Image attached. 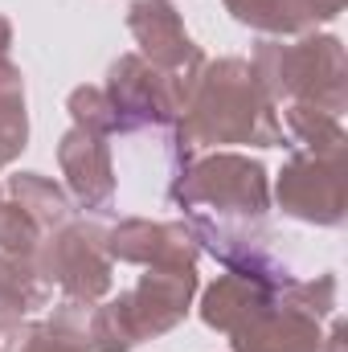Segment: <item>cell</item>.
Masks as SVG:
<instances>
[{"label": "cell", "mask_w": 348, "mask_h": 352, "mask_svg": "<svg viewBox=\"0 0 348 352\" xmlns=\"http://www.w3.org/2000/svg\"><path fill=\"white\" fill-rule=\"evenodd\" d=\"M173 131L184 164L201 148H213V152H221L226 144L283 148L279 107L266 98V90L259 87L246 58L205 62Z\"/></svg>", "instance_id": "1"}, {"label": "cell", "mask_w": 348, "mask_h": 352, "mask_svg": "<svg viewBox=\"0 0 348 352\" xmlns=\"http://www.w3.org/2000/svg\"><path fill=\"white\" fill-rule=\"evenodd\" d=\"M250 70L274 107L312 102L328 115H345L348 62L345 41L332 33H303L299 41L262 37L250 54Z\"/></svg>", "instance_id": "2"}, {"label": "cell", "mask_w": 348, "mask_h": 352, "mask_svg": "<svg viewBox=\"0 0 348 352\" xmlns=\"http://www.w3.org/2000/svg\"><path fill=\"white\" fill-rule=\"evenodd\" d=\"M173 205L221 221H262L270 213V173L242 152H209L173 176Z\"/></svg>", "instance_id": "3"}, {"label": "cell", "mask_w": 348, "mask_h": 352, "mask_svg": "<svg viewBox=\"0 0 348 352\" xmlns=\"http://www.w3.org/2000/svg\"><path fill=\"white\" fill-rule=\"evenodd\" d=\"M37 266L54 287H62V299H78L90 307L102 303L115 283V263L107 254V226L94 217H70L62 230L45 234Z\"/></svg>", "instance_id": "4"}, {"label": "cell", "mask_w": 348, "mask_h": 352, "mask_svg": "<svg viewBox=\"0 0 348 352\" xmlns=\"http://www.w3.org/2000/svg\"><path fill=\"white\" fill-rule=\"evenodd\" d=\"M102 90H107V98L119 115L123 135L152 131V127H176V119H180V111L193 94V87L164 74L160 66H152L140 54H119L107 70Z\"/></svg>", "instance_id": "5"}, {"label": "cell", "mask_w": 348, "mask_h": 352, "mask_svg": "<svg viewBox=\"0 0 348 352\" xmlns=\"http://www.w3.org/2000/svg\"><path fill=\"white\" fill-rule=\"evenodd\" d=\"M274 201L287 217L303 226H324L336 230L348 217V176L345 160H324L295 152L274 180Z\"/></svg>", "instance_id": "6"}, {"label": "cell", "mask_w": 348, "mask_h": 352, "mask_svg": "<svg viewBox=\"0 0 348 352\" xmlns=\"http://www.w3.org/2000/svg\"><path fill=\"white\" fill-rule=\"evenodd\" d=\"M184 226L197 242V250L213 254L217 263L234 274L259 278L266 287H287L291 266L270 250V238L262 234V221H221L209 213H184Z\"/></svg>", "instance_id": "7"}, {"label": "cell", "mask_w": 348, "mask_h": 352, "mask_svg": "<svg viewBox=\"0 0 348 352\" xmlns=\"http://www.w3.org/2000/svg\"><path fill=\"white\" fill-rule=\"evenodd\" d=\"M197 266H144L140 283L131 291H119L123 316L135 332V340H156L164 332H173L176 324H184V316L193 311L197 299Z\"/></svg>", "instance_id": "8"}, {"label": "cell", "mask_w": 348, "mask_h": 352, "mask_svg": "<svg viewBox=\"0 0 348 352\" xmlns=\"http://www.w3.org/2000/svg\"><path fill=\"white\" fill-rule=\"evenodd\" d=\"M127 29L140 45V58H148L164 74L180 78L184 87H197V74L209 58L188 37L173 0H131L127 4Z\"/></svg>", "instance_id": "9"}, {"label": "cell", "mask_w": 348, "mask_h": 352, "mask_svg": "<svg viewBox=\"0 0 348 352\" xmlns=\"http://www.w3.org/2000/svg\"><path fill=\"white\" fill-rule=\"evenodd\" d=\"M107 254L111 263L127 266H197L201 250L184 221H148L127 217L107 226Z\"/></svg>", "instance_id": "10"}, {"label": "cell", "mask_w": 348, "mask_h": 352, "mask_svg": "<svg viewBox=\"0 0 348 352\" xmlns=\"http://www.w3.org/2000/svg\"><path fill=\"white\" fill-rule=\"evenodd\" d=\"M58 168L66 176V192L78 209H87V213L111 209V201H115V160H111V144L102 135L70 127L58 140Z\"/></svg>", "instance_id": "11"}, {"label": "cell", "mask_w": 348, "mask_h": 352, "mask_svg": "<svg viewBox=\"0 0 348 352\" xmlns=\"http://www.w3.org/2000/svg\"><path fill=\"white\" fill-rule=\"evenodd\" d=\"M283 287H266L259 278H246V274H234V270H226V274H217L205 291H201V324L205 328H213V332H221V336H234V332H242L250 320H259L262 311L274 303V295H279Z\"/></svg>", "instance_id": "12"}, {"label": "cell", "mask_w": 348, "mask_h": 352, "mask_svg": "<svg viewBox=\"0 0 348 352\" xmlns=\"http://www.w3.org/2000/svg\"><path fill=\"white\" fill-rule=\"evenodd\" d=\"M234 352H320L324 349V324L287 307L279 295L274 303L262 311L259 320H250L242 332L230 336Z\"/></svg>", "instance_id": "13"}, {"label": "cell", "mask_w": 348, "mask_h": 352, "mask_svg": "<svg viewBox=\"0 0 348 352\" xmlns=\"http://www.w3.org/2000/svg\"><path fill=\"white\" fill-rule=\"evenodd\" d=\"M87 320H90V303L62 299L50 320L25 324V332H21L12 352H90Z\"/></svg>", "instance_id": "14"}, {"label": "cell", "mask_w": 348, "mask_h": 352, "mask_svg": "<svg viewBox=\"0 0 348 352\" xmlns=\"http://www.w3.org/2000/svg\"><path fill=\"white\" fill-rule=\"evenodd\" d=\"M8 201H17L37 226H41V234H54V230H62L70 217H74V201H70V192L58 184V180H50V176L41 173H17L8 176Z\"/></svg>", "instance_id": "15"}, {"label": "cell", "mask_w": 348, "mask_h": 352, "mask_svg": "<svg viewBox=\"0 0 348 352\" xmlns=\"http://www.w3.org/2000/svg\"><path fill=\"white\" fill-rule=\"evenodd\" d=\"M287 131L295 135V144H303L307 156H324V160H345V148H348V131L340 123V115H328L312 102H287L283 119Z\"/></svg>", "instance_id": "16"}, {"label": "cell", "mask_w": 348, "mask_h": 352, "mask_svg": "<svg viewBox=\"0 0 348 352\" xmlns=\"http://www.w3.org/2000/svg\"><path fill=\"white\" fill-rule=\"evenodd\" d=\"M221 4L238 25L259 29L266 37H303L316 29L299 8V0H221Z\"/></svg>", "instance_id": "17"}, {"label": "cell", "mask_w": 348, "mask_h": 352, "mask_svg": "<svg viewBox=\"0 0 348 352\" xmlns=\"http://www.w3.org/2000/svg\"><path fill=\"white\" fill-rule=\"evenodd\" d=\"M0 291L17 295L29 311H41L54 299V283L41 274L37 258H21V254H4V250H0Z\"/></svg>", "instance_id": "18"}, {"label": "cell", "mask_w": 348, "mask_h": 352, "mask_svg": "<svg viewBox=\"0 0 348 352\" xmlns=\"http://www.w3.org/2000/svg\"><path fill=\"white\" fill-rule=\"evenodd\" d=\"M66 111H70L74 127H83L90 135H102V140L107 135H123L119 115H115V107H111L102 87H74L70 98H66Z\"/></svg>", "instance_id": "19"}, {"label": "cell", "mask_w": 348, "mask_h": 352, "mask_svg": "<svg viewBox=\"0 0 348 352\" xmlns=\"http://www.w3.org/2000/svg\"><path fill=\"white\" fill-rule=\"evenodd\" d=\"M336 274H316V278H291L283 291H279V299L287 303V307H295V311H303V316H312V320H332L336 316Z\"/></svg>", "instance_id": "20"}, {"label": "cell", "mask_w": 348, "mask_h": 352, "mask_svg": "<svg viewBox=\"0 0 348 352\" xmlns=\"http://www.w3.org/2000/svg\"><path fill=\"white\" fill-rule=\"evenodd\" d=\"M45 234L41 226L8 197H0V250L4 254H21V258H37Z\"/></svg>", "instance_id": "21"}, {"label": "cell", "mask_w": 348, "mask_h": 352, "mask_svg": "<svg viewBox=\"0 0 348 352\" xmlns=\"http://www.w3.org/2000/svg\"><path fill=\"white\" fill-rule=\"evenodd\" d=\"M25 148H29V115L0 111V168H8Z\"/></svg>", "instance_id": "22"}, {"label": "cell", "mask_w": 348, "mask_h": 352, "mask_svg": "<svg viewBox=\"0 0 348 352\" xmlns=\"http://www.w3.org/2000/svg\"><path fill=\"white\" fill-rule=\"evenodd\" d=\"M0 111H25V74L8 58L0 62Z\"/></svg>", "instance_id": "23"}, {"label": "cell", "mask_w": 348, "mask_h": 352, "mask_svg": "<svg viewBox=\"0 0 348 352\" xmlns=\"http://www.w3.org/2000/svg\"><path fill=\"white\" fill-rule=\"evenodd\" d=\"M299 8L307 12L312 25H328V21H336L345 12V0H299Z\"/></svg>", "instance_id": "24"}, {"label": "cell", "mask_w": 348, "mask_h": 352, "mask_svg": "<svg viewBox=\"0 0 348 352\" xmlns=\"http://www.w3.org/2000/svg\"><path fill=\"white\" fill-rule=\"evenodd\" d=\"M8 50H12V21L0 12V62L8 58Z\"/></svg>", "instance_id": "25"}, {"label": "cell", "mask_w": 348, "mask_h": 352, "mask_svg": "<svg viewBox=\"0 0 348 352\" xmlns=\"http://www.w3.org/2000/svg\"><path fill=\"white\" fill-rule=\"evenodd\" d=\"M0 352H12V349H8V344H4V340H0Z\"/></svg>", "instance_id": "26"}]
</instances>
